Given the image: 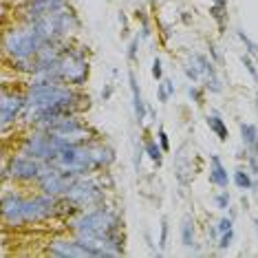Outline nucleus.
<instances>
[{"mask_svg":"<svg viewBox=\"0 0 258 258\" xmlns=\"http://www.w3.org/2000/svg\"><path fill=\"white\" fill-rule=\"evenodd\" d=\"M210 183L216 185V187H227V183H230L227 168L223 166V161H221L219 155L210 157Z\"/></svg>","mask_w":258,"mask_h":258,"instance_id":"14","label":"nucleus"},{"mask_svg":"<svg viewBox=\"0 0 258 258\" xmlns=\"http://www.w3.org/2000/svg\"><path fill=\"white\" fill-rule=\"evenodd\" d=\"M210 14H212V18L216 20V25H219V29L223 31V29H225V22H227V7L225 5H212V7H210Z\"/></svg>","mask_w":258,"mask_h":258,"instance_id":"23","label":"nucleus"},{"mask_svg":"<svg viewBox=\"0 0 258 258\" xmlns=\"http://www.w3.org/2000/svg\"><path fill=\"white\" fill-rule=\"evenodd\" d=\"M232 240H234V230L223 232L221 236H219V249H227L232 245Z\"/></svg>","mask_w":258,"mask_h":258,"instance_id":"29","label":"nucleus"},{"mask_svg":"<svg viewBox=\"0 0 258 258\" xmlns=\"http://www.w3.org/2000/svg\"><path fill=\"white\" fill-rule=\"evenodd\" d=\"M249 172L258 174V155H249Z\"/></svg>","mask_w":258,"mask_h":258,"instance_id":"36","label":"nucleus"},{"mask_svg":"<svg viewBox=\"0 0 258 258\" xmlns=\"http://www.w3.org/2000/svg\"><path fill=\"white\" fill-rule=\"evenodd\" d=\"M210 53H212V57H214V60H216V62H219V60H221V55H219V51H216V46H214L212 42H210Z\"/></svg>","mask_w":258,"mask_h":258,"instance_id":"38","label":"nucleus"},{"mask_svg":"<svg viewBox=\"0 0 258 258\" xmlns=\"http://www.w3.org/2000/svg\"><path fill=\"white\" fill-rule=\"evenodd\" d=\"M208 126H210V131H212L216 137H219V142H227L230 133H227V126H225V121L219 117V113L208 115Z\"/></svg>","mask_w":258,"mask_h":258,"instance_id":"18","label":"nucleus"},{"mask_svg":"<svg viewBox=\"0 0 258 258\" xmlns=\"http://www.w3.org/2000/svg\"><path fill=\"white\" fill-rule=\"evenodd\" d=\"M214 203H216V208H219V210H227V208H230V203H232L230 192H227V190L219 192V195L214 197Z\"/></svg>","mask_w":258,"mask_h":258,"instance_id":"26","label":"nucleus"},{"mask_svg":"<svg viewBox=\"0 0 258 258\" xmlns=\"http://www.w3.org/2000/svg\"><path fill=\"white\" fill-rule=\"evenodd\" d=\"M148 3H155V0H148Z\"/></svg>","mask_w":258,"mask_h":258,"instance_id":"41","label":"nucleus"},{"mask_svg":"<svg viewBox=\"0 0 258 258\" xmlns=\"http://www.w3.org/2000/svg\"><path fill=\"white\" fill-rule=\"evenodd\" d=\"M46 133L55 135L57 139H62V142L69 144V146H73V144H86V139H89V135H91L89 126H86L75 113H69V115L57 117L53 124L46 128Z\"/></svg>","mask_w":258,"mask_h":258,"instance_id":"7","label":"nucleus"},{"mask_svg":"<svg viewBox=\"0 0 258 258\" xmlns=\"http://www.w3.org/2000/svg\"><path fill=\"white\" fill-rule=\"evenodd\" d=\"M254 225H256V232H258V219H256V221H254Z\"/></svg>","mask_w":258,"mask_h":258,"instance_id":"40","label":"nucleus"},{"mask_svg":"<svg viewBox=\"0 0 258 258\" xmlns=\"http://www.w3.org/2000/svg\"><path fill=\"white\" fill-rule=\"evenodd\" d=\"M49 254L55 256V258H84V256L95 258L93 249L86 247V245L78 238H55V240H51Z\"/></svg>","mask_w":258,"mask_h":258,"instance_id":"12","label":"nucleus"},{"mask_svg":"<svg viewBox=\"0 0 258 258\" xmlns=\"http://www.w3.org/2000/svg\"><path fill=\"white\" fill-rule=\"evenodd\" d=\"M44 170V163L33 159V157L25 155H14L11 159L7 161V166L3 170V177L5 179H14V181H22V183H31V181H38L40 174Z\"/></svg>","mask_w":258,"mask_h":258,"instance_id":"9","label":"nucleus"},{"mask_svg":"<svg viewBox=\"0 0 258 258\" xmlns=\"http://www.w3.org/2000/svg\"><path fill=\"white\" fill-rule=\"evenodd\" d=\"M64 7H69V0H27V16L25 20L38 18V16L55 14Z\"/></svg>","mask_w":258,"mask_h":258,"instance_id":"13","label":"nucleus"},{"mask_svg":"<svg viewBox=\"0 0 258 258\" xmlns=\"http://www.w3.org/2000/svg\"><path fill=\"white\" fill-rule=\"evenodd\" d=\"M91 146V152H93V161H95V168H108L110 163H113L115 159V155H113V150L108 148V146H104V144H89Z\"/></svg>","mask_w":258,"mask_h":258,"instance_id":"16","label":"nucleus"},{"mask_svg":"<svg viewBox=\"0 0 258 258\" xmlns=\"http://www.w3.org/2000/svg\"><path fill=\"white\" fill-rule=\"evenodd\" d=\"M69 144H64L62 139H57L55 135L46 133V131H33L29 137L22 142V152L33 159L42 161V163H51L55 159V155L60 152L62 148H67Z\"/></svg>","mask_w":258,"mask_h":258,"instance_id":"6","label":"nucleus"},{"mask_svg":"<svg viewBox=\"0 0 258 258\" xmlns=\"http://www.w3.org/2000/svg\"><path fill=\"white\" fill-rule=\"evenodd\" d=\"M205 89H208L210 93H221L223 91V82L219 78V73L212 75V78H205Z\"/></svg>","mask_w":258,"mask_h":258,"instance_id":"25","label":"nucleus"},{"mask_svg":"<svg viewBox=\"0 0 258 258\" xmlns=\"http://www.w3.org/2000/svg\"><path fill=\"white\" fill-rule=\"evenodd\" d=\"M216 230H219L221 234H223V232H227V230H234V221H232V216H223V219L219 221V225H216Z\"/></svg>","mask_w":258,"mask_h":258,"instance_id":"33","label":"nucleus"},{"mask_svg":"<svg viewBox=\"0 0 258 258\" xmlns=\"http://www.w3.org/2000/svg\"><path fill=\"white\" fill-rule=\"evenodd\" d=\"M137 18L142 20V40H144V38L150 36V22H148V18H146V11H142V9L137 11Z\"/></svg>","mask_w":258,"mask_h":258,"instance_id":"31","label":"nucleus"},{"mask_svg":"<svg viewBox=\"0 0 258 258\" xmlns=\"http://www.w3.org/2000/svg\"><path fill=\"white\" fill-rule=\"evenodd\" d=\"M240 139H243L245 150H249L251 155H258V126L240 124Z\"/></svg>","mask_w":258,"mask_h":258,"instance_id":"17","label":"nucleus"},{"mask_svg":"<svg viewBox=\"0 0 258 258\" xmlns=\"http://www.w3.org/2000/svg\"><path fill=\"white\" fill-rule=\"evenodd\" d=\"M64 197H67L69 201L82 212V210L95 208V205L102 203L104 201V190L99 187V183L95 179H89L84 174V177H78L73 181V185L69 187V192Z\"/></svg>","mask_w":258,"mask_h":258,"instance_id":"8","label":"nucleus"},{"mask_svg":"<svg viewBox=\"0 0 258 258\" xmlns=\"http://www.w3.org/2000/svg\"><path fill=\"white\" fill-rule=\"evenodd\" d=\"M187 93H190V97L195 99L197 104H203V93H201V89H199V86H190V89H187Z\"/></svg>","mask_w":258,"mask_h":258,"instance_id":"35","label":"nucleus"},{"mask_svg":"<svg viewBox=\"0 0 258 258\" xmlns=\"http://www.w3.org/2000/svg\"><path fill=\"white\" fill-rule=\"evenodd\" d=\"M181 243H183L185 247L195 245V219H192V216H185V219L181 221Z\"/></svg>","mask_w":258,"mask_h":258,"instance_id":"19","label":"nucleus"},{"mask_svg":"<svg viewBox=\"0 0 258 258\" xmlns=\"http://www.w3.org/2000/svg\"><path fill=\"white\" fill-rule=\"evenodd\" d=\"M214 3L216 5H225V7H227V0H214Z\"/></svg>","mask_w":258,"mask_h":258,"instance_id":"39","label":"nucleus"},{"mask_svg":"<svg viewBox=\"0 0 258 258\" xmlns=\"http://www.w3.org/2000/svg\"><path fill=\"white\" fill-rule=\"evenodd\" d=\"M172 95H174V82L161 80L159 86H157V97H159V102L166 104V102H170V97Z\"/></svg>","mask_w":258,"mask_h":258,"instance_id":"22","label":"nucleus"},{"mask_svg":"<svg viewBox=\"0 0 258 258\" xmlns=\"http://www.w3.org/2000/svg\"><path fill=\"white\" fill-rule=\"evenodd\" d=\"M25 110H27V93L22 95V93L3 89V97H0V124H3V131H7L11 124H16Z\"/></svg>","mask_w":258,"mask_h":258,"instance_id":"11","label":"nucleus"},{"mask_svg":"<svg viewBox=\"0 0 258 258\" xmlns=\"http://www.w3.org/2000/svg\"><path fill=\"white\" fill-rule=\"evenodd\" d=\"M236 36H238L240 42L245 44V49H247V53H249V55H258V44L247 36V33H245V31H236Z\"/></svg>","mask_w":258,"mask_h":258,"instance_id":"24","label":"nucleus"},{"mask_svg":"<svg viewBox=\"0 0 258 258\" xmlns=\"http://www.w3.org/2000/svg\"><path fill=\"white\" fill-rule=\"evenodd\" d=\"M152 78H155L157 82L163 80V67H161V60H159V57H155V60H152Z\"/></svg>","mask_w":258,"mask_h":258,"instance_id":"32","label":"nucleus"},{"mask_svg":"<svg viewBox=\"0 0 258 258\" xmlns=\"http://www.w3.org/2000/svg\"><path fill=\"white\" fill-rule=\"evenodd\" d=\"M51 166L60 168L64 172L73 174V177H84V174L91 172V170H97L89 144H73V146L62 148L55 155V159L51 161Z\"/></svg>","mask_w":258,"mask_h":258,"instance_id":"5","label":"nucleus"},{"mask_svg":"<svg viewBox=\"0 0 258 258\" xmlns=\"http://www.w3.org/2000/svg\"><path fill=\"white\" fill-rule=\"evenodd\" d=\"M168 234H170V225H168V219L161 221V232H159V247L163 249L168 245Z\"/></svg>","mask_w":258,"mask_h":258,"instance_id":"30","label":"nucleus"},{"mask_svg":"<svg viewBox=\"0 0 258 258\" xmlns=\"http://www.w3.org/2000/svg\"><path fill=\"white\" fill-rule=\"evenodd\" d=\"M110 95H113V86H106V89H104L102 91V99H104V102H108V99H110Z\"/></svg>","mask_w":258,"mask_h":258,"instance_id":"37","label":"nucleus"},{"mask_svg":"<svg viewBox=\"0 0 258 258\" xmlns=\"http://www.w3.org/2000/svg\"><path fill=\"white\" fill-rule=\"evenodd\" d=\"M139 42H142V36H135L131 40V44H128V60L135 62L137 60V53H139Z\"/></svg>","mask_w":258,"mask_h":258,"instance_id":"27","label":"nucleus"},{"mask_svg":"<svg viewBox=\"0 0 258 258\" xmlns=\"http://www.w3.org/2000/svg\"><path fill=\"white\" fill-rule=\"evenodd\" d=\"M234 183H236L238 190H251L254 187V181H251V172L249 170H234Z\"/></svg>","mask_w":258,"mask_h":258,"instance_id":"20","label":"nucleus"},{"mask_svg":"<svg viewBox=\"0 0 258 258\" xmlns=\"http://www.w3.org/2000/svg\"><path fill=\"white\" fill-rule=\"evenodd\" d=\"M157 137H159V146L163 148V152L170 150V139H168V133L163 131V128H159V133H157Z\"/></svg>","mask_w":258,"mask_h":258,"instance_id":"34","label":"nucleus"},{"mask_svg":"<svg viewBox=\"0 0 258 258\" xmlns=\"http://www.w3.org/2000/svg\"><path fill=\"white\" fill-rule=\"evenodd\" d=\"M36 80H53V82H64L71 86H82L89 80V60L82 51L64 49L62 57L55 64L33 73Z\"/></svg>","mask_w":258,"mask_h":258,"instance_id":"3","label":"nucleus"},{"mask_svg":"<svg viewBox=\"0 0 258 258\" xmlns=\"http://www.w3.org/2000/svg\"><path fill=\"white\" fill-rule=\"evenodd\" d=\"M128 82H131V91H133V108H135V117H137V121L142 124V121L146 119V110H148V106H146V102H144V97H142V91H139L137 78H135V73H133V71L128 73Z\"/></svg>","mask_w":258,"mask_h":258,"instance_id":"15","label":"nucleus"},{"mask_svg":"<svg viewBox=\"0 0 258 258\" xmlns=\"http://www.w3.org/2000/svg\"><path fill=\"white\" fill-rule=\"evenodd\" d=\"M75 238L93 249L95 258L124 254V238L119 234V216L104 205L82 210L71 221Z\"/></svg>","mask_w":258,"mask_h":258,"instance_id":"1","label":"nucleus"},{"mask_svg":"<svg viewBox=\"0 0 258 258\" xmlns=\"http://www.w3.org/2000/svg\"><path fill=\"white\" fill-rule=\"evenodd\" d=\"M240 60H243V67L247 69V73L251 75V80H254V82H258V69H256L254 60H251L249 55H243V57H240Z\"/></svg>","mask_w":258,"mask_h":258,"instance_id":"28","label":"nucleus"},{"mask_svg":"<svg viewBox=\"0 0 258 258\" xmlns=\"http://www.w3.org/2000/svg\"><path fill=\"white\" fill-rule=\"evenodd\" d=\"M78 177L73 174L64 172V170L51 166V163H44V170L38 179V185L40 190L46 192V195H53V197H64L69 192V187L73 185V181Z\"/></svg>","mask_w":258,"mask_h":258,"instance_id":"10","label":"nucleus"},{"mask_svg":"<svg viewBox=\"0 0 258 258\" xmlns=\"http://www.w3.org/2000/svg\"><path fill=\"white\" fill-rule=\"evenodd\" d=\"M144 152H146V155L150 157L152 161L157 163V166H159V163H161V159H163V148H161V146L155 142V139H148V142L144 144Z\"/></svg>","mask_w":258,"mask_h":258,"instance_id":"21","label":"nucleus"},{"mask_svg":"<svg viewBox=\"0 0 258 258\" xmlns=\"http://www.w3.org/2000/svg\"><path fill=\"white\" fill-rule=\"evenodd\" d=\"M42 44L44 42L40 40V36L27 22L22 27H16L11 31H7L3 40L5 53L14 60V64H20V69H27V71H33V57H36Z\"/></svg>","mask_w":258,"mask_h":258,"instance_id":"4","label":"nucleus"},{"mask_svg":"<svg viewBox=\"0 0 258 258\" xmlns=\"http://www.w3.org/2000/svg\"><path fill=\"white\" fill-rule=\"evenodd\" d=\"M57 214V197L42 195L22 197L18 192L3 195V221L7 227H22L29 223H40Z\"/></svg>","mask_w":258,"mask_h":258,"instance_id":"2","label":"nucleus"}]
</instances>
